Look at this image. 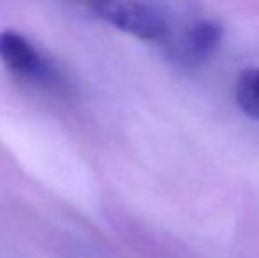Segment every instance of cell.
Returning a JSON list of instances; mask_svg holds the SVG:
<instances>
[{
    "label": "cell",
    "mask_w": 259,
    "mask_h": 258,
    "mask_svg": "<svg viewBox=\"0 0 259 258\" xmlns=\"http://www.w3.org/2000/svg\"><path fill=\"white\" fill-rule=\"evenodd\" d=\"M94 11L109 25L143 41H166L173 35V16L159 4L103 2Z\"/></svg>",
    "instance_id": "cell-1"
},
{
    "label": "cell",
    "mask_w": 259,
    "mask_h": 258,
    "mask_svg": "<svg viewBox=\"0 0 259 258\" xmlns=\"http://www.w3.org/2000/svg\"><path fill=\"white\" fill-rule=\"evenodd\" d=\"M0 60L11 72L25 80L45 82L52 75L48 60L20 32H0Z\"/></svg>",
    "instance_id": "cell-2"
},
{
    "label": "cell",
    "mask_w": 259,
    "mask_h": 258,
    "mask_svg": "<svg viewBox=\"0 0 259 258\" xmlns=\"http://www.w3.org/2000/svg\"><path fill=\"white\" fill-rule=\"evenodd\" d=\"M222 41V27L211 20H199L189 25L175 43V52L185 64H201L213 55Z\"/></svg>",
    "instance_id": "cell-3"
},
{
    "label": "cell",
    "mask_w": 259,
    "mask_h": 258,
    "mask_svg": "<svg viewBox=\"0 0 259 258\" xmlns=\"http://www.w3.org/2000/svg\"><path fill=\"white\" fill-rule=\"evenodd\" d=\"M236 103L250 119L259 121V67H250L236 82Z\"/></svg>",
    "instance_id": "cell-4"
}]
</instances>
